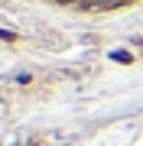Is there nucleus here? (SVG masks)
Returning <instances> with one entry per match:
<instances>
[{
	"label": "nucleus",
	"mask_w": 143,
	"mask_h": 146,
	"mask_svg": "<svg viewBox=\"0 0 143 146\" xmlns=\"http://www.w3.org/2000/svg\"><path fill=\"white\" fill-rule=\"evenodd\" d=\"M0 39H13V36H10V33H3V29H0Z\"/></svg>",
	"instance_id": "f257e3e1"
}]
</instances>
